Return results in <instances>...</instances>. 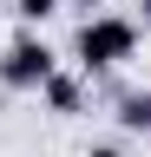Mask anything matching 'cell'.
Here are the masks:
<instances>
[{"label":"cell","mask_w":151,"mask_h":157,"mask_svg":"<svg viewBox=\"0 0 151 157\" xmlns=\"http://www.w3.org/2000/svg\"><path fill=\"white\" fill-rule=\"evenodd\" d=\"M40 98H46L53 118H79V111H85V78H79V72H53L46 85H40Z\"/></svg>","instance_id":"obj_3"},{"label":"cell","mask_w":151,"mask_h":157,"mask_svg":"<svg viewBox=\"0 0 151 157\" xmlns=\"http://www.w3.org/2000/svg\"><path fill=\"white\" fill-rule=\"evenodd\" d=\"M79 157H131V151H125V144H85Z\"/></svg>","instance_id":"obj_6"},{"label":"cell","mask_w":151,"mask_h":157,"mask_svg":"<svg viewBox=\"0 0 151 157\" xmlns=\"http://www.w3.org/2000/svg\"><path fill=\"white\" fill-rule=\"evenodd\" d=\"M59 7H92V13H99V7H105V0H59Z\"/></svg>","instance_id":"obj_8"},{"label":"cell","mask_w":151,"mask_h":157,"mask_svg":"<svg viewBox=\"0 0 151 157\" xmlns=\"http://www.w3.org/2000/svg\"><path fill=\"white\" fill-rule=\"evenodd\" d=\"M13 13H20V20H26V33H33L40 20H53V13H59V0H13Z\"/></svg>","instance_id":"obj_5"},{"label":"cell","mask_w":151,"mask_h":157,"mask_svg":"<svg viewBox=\"0 0 151 157\" xmlns=\"http://www.w3.org/2000/svg\"><path fill=\"white\" fill-rule=\"evenodd\" d=\"M131 20H138V33H151V0H138V13H131Z\"/></svg>","instance_id":"obj_7"},{"label":"cell","mask_w":151,"mask_h":157,"mask_svg":"<svg viewBox=\"0 0 151 157\" xmlns=\"http://www.w3.org/2000/svg\"><path fill=\"white\" fill-rule=\"evenodd\" d=\"M112 118H118V131H138V137H151V85H138V92H118Z\"/></svg>","instance_id":"obj_4"},{"label":"cell","mask_w":151,"mask_h":157,"mask_svg":"<svg viewBox=\"0 0 151 157\" xmlns=\"http://www.w3.org/2000/svg\"><path fill=\"white\" fill-rule=\"evenodd\" d=\"M138 20L131 13H85L79 33H72V66H79V78H99L112 66H125L131 52H138Z\"/></svg>","instance_id":"obj_1"},{"label":"cell","mask_w":151,"mask_h":157,"mask_svg":"<svg viewBox=\"0 0 151 157\" xmlns=\"http://www.w3.org/2000/svg\"><path fill=\"white\" fill-rule=\"evenodd\" d=\"M53 72H59V52H53L40 33H13L7 46H0V85L7 92H40Z\"/></svg>","instance_id":"obj_2"}]
</instances>
